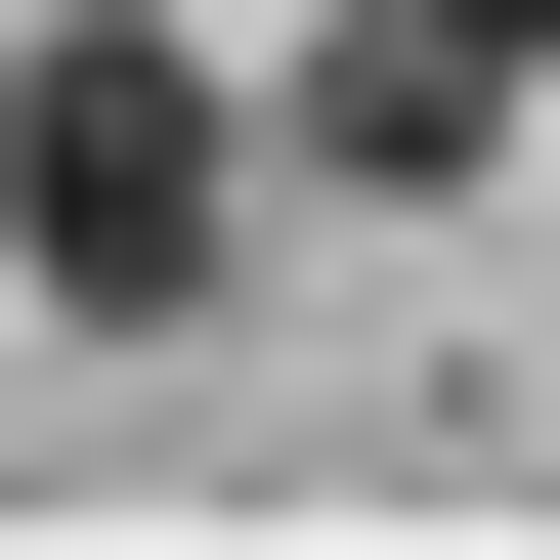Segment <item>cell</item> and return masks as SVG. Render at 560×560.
Listing matches in <instances>:
<instances>
[{
	"mask_svg": "<svg viewBox=\"0 0 560 560\" xmlns=\"http://www.w3.org/2000/svg\"><path fill=\"white\" fill-rule=\"evenodd\" d=\"M0 259H44L86 346H173V302L259 259V86H215L173 0H44V44H0Z\"/></svg>",
	"mask_w": 560,
	"mask_h": 560,
	"instance_id": "obj_1",
	"label": "cell"
},
{
	"mask_svg": "<svg viewBox=\"0 0 560 560\" xmlns=\"http://www.w3.org/2000/svg\"><path fill=\"white\" fill-rule=\"evenodd\" d=\"M431 44H517V86H560V0H431Z\"/></svg>",
	"mask_w": 560,
	"mask_h": 560,
	"instance_id": "obj_2",
	"label": "cell"
}]
</instances>
